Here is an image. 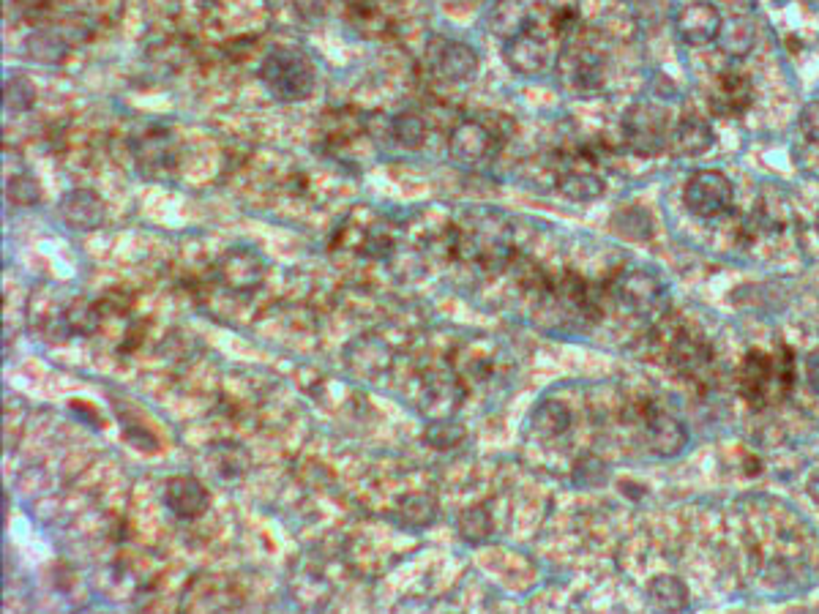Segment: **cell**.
<instances>
[{"label": "cell", "instance_id": "obj_1", "mask_svg": "<svg viewBox=\"0 0 819 614\" xmlns=\"http://www.w3.org/2000/svg\"><path fill=\"white\" fill-rule=\"evenodd\" d=\"M738 385L743 399L751 407H765V404L781 402L792 393L795 385V358L789 347H779L776 355L751 350L746 361L740 363Z\"/></svg>", "mask_w": 819, "mask_h": 614}, {"label": "cell", "instance_id": "obj_2", "mask_svg": "<svg viewBox=\"0 0 819 614\" xmlns=\"http://www.w3.org/2000/svg\"><path fill=\"white\" fill-rule=\"evenodd\" d=\"M257 77L265 85L268 96L282 104L306 101L317 85V71L312 58L295 47H273L260 63Z\"/></svg>", "mask_w": 819, "mask_h": 614}, {"label": "cell", "instance_id": "obj_3", "mask_svg": "<svg viewBox=\"0 0 819 614\" xmlns=\"http://www.w3.org/2000/svg\"><path fill=\"white\" fill-rule=\"evenodd\" d=\"M424 61L426 69L432 71L437 80L459 85V82H470L476 77L478 66H481V55H478L476 47H470L465 41L437 36V39L426 44Z\"/></svg>", "mask_w": 819, "mask_h": 614}, {"label": "cell", "instance_id": "obj_4", "mask_svg": "<svg viewBox=\"0 0 819 614\" xmlns=\"http://www.w3.org/2000/svg\"><path fill=\"white\" fill-rule=\"evenodd\" d=\"M623 137L628 151L637 156H656L667 145V115L656 104L637 101L623 118Z\"/></svg>", "mask_w": 819, "mask_h": 614}, {"label": "cell", "instance_id": "obj_5", "mask_svg": "<svg viewBox=\"0 0 819 614\" xmlns=\"http://www.w3.org/2000/svg\"><path fill=\"white\" fill-rule=\"evenodd\" d=\"M129 151L137 164V170L145 178H164L175 170L178 153H175V140L167 126H145L132 137Z\"/></svg>", "mask_w": 819, "mask_h": 614}, {"label": "cell", "instance_id": "obj_6", "mask_svg": "<svg viewBox=\"0 0 819 614\" xmlns=\"http://www.w3.org/2000/svg\"><path fill=\"white\" fill-rule=\"evenodd\" d=\"M497 148H500L497 131L476 118H465V121L456 123L451 129V137H448V153L462 167H484L486 162L495 159Z\"/></svg>", "mask_w": 819, "mask_h": 614}, {"label": "cell", "instance_id": "obj_7", "mask_svg": "<svg viewBox=\"0 0 819 614\" xmlns=\"http://www.w3.org/2000/svg\"><path fill=\"white\" fill-rule=\"evenodd\" d=\"M732 183L716 170H699L686 181L683 200L686 208L699 219H716L732 205Z\"/></svg>", "mask_w": 819, "mask_h": 614}, {"label": "cell", "instance_id": "obj_8", "mask_svg": "<svg viewBox=\"0 0 819 614\" xmlns=\"http://www.w3.org/2000/svg\"><path fill=\"white\" fill-rule=\"evenodd\" d=\"M216 279L233 292L257 290L265 279V262L249 246H235L216 262Z\"/></svg>", "mask_w": 819, "mask_h": 614}, {"label": "cell", "instance_id": "obj_9", "mask_svg": "<svg viewBox=\"0 0 819 614\" xmlns=\"http://www.w3.org/2000/svg\"><path fill=\"white\" fill-rule=\"evenodd\" d=\"M58 216L61 222L74 232H91L102 227L107 219V205L91 189H71L58 202Z\"/></svg>", "mask_w": 819, "mask_h": 614}, {"label": "cell", "instance_id": "obj_10", "mask_svg": "<svg viewBox=\"0 0 819 614\" xmlns=\"http://www.w3.org/2000/svg\"><path fill=\"white\" fill-rule=\"evenodd\" d=\"M503 55H506L508 66H511L516 74L536 77V74H541V71L546 69V63H549V44H546V39L541 33L533 31V22H530L525 31L516 33L514 39L506 41Z\"/></svg>", "mask_w": 819, "mask_h": 614}, {"label": "cell", "instance_id": "obj_11", "mask_svg": "<svg viewBox=\"0 0 819 614\" xmlns=\"http://www.w3.org/2000/svg\"><path fill=\"white\" fill-rule=\"evenodd\" d=\"M675 28H678L680 39L688 44H705V41L718 39L724 20H721L716 6H710L705 0H694V3L680 6L675 14Z\"/></svg>", "mask_w": 819, "mask_h": 614}, {"label": "cell", "instance_id": "obj_12", "mask_svg": "<svg viewBox=\"0 0 819 614\" xmlns=\"http://www.w3.org/2000/svg\"><path fill=\"white\" fill-rule=\"evenodd\" d=\"M667 358L680 374L699 377V374H705L710 369L713 353H710V344L699 333L680 328L667 342Z\"/></svg>", "mask_w": 819, "mask_h": 614}, {"label": "cell", "instance_id": "obj_13", "mask_svg": "<svg viewBox=\"0 0 819 614\" xmlns=\"http://www.w3.org/2000/svg\"><path fill=\"white\" fill-rule=\"evenodd\" d=\"M208 489L194 475H172L164 484V505L178 519H197L208 511Z\"/></svg>", "mask_w": 819, "mask_h": 614}, {"label": "cell", "instance_id": "obj_14", "mask_svg": "<svg viewBox=\"0 0 819 614\" xmlns=\"http://www.w3.org/2000/svg\"><path fill=\"white\" fill-rule=\"evenodd\" d=\"M708 101L713 112L724 115V118H732V115H743L749 110L751 101H754V85L746 74H724L718 77L716 85L710 88Z\"/></svg>", "mask_w": 819, "mask_h": 614}, {"label": "cell", "instance_id": "obj_15", "mask_svg": "<svg viewBox=\"0 0 819 614\" xmlns=\"http://www.w3.org/2000/svg\"><path fill=\"white\" fill-rule=\"evenodd\" d=\"M642 426H645V434H648L650 448L661 453V456H675V453L686 448V429L672 415H664L653 410V407H645Z\"/></svg>", "mask_w": 819, "mask_h": 614}, {"label": "cell", "instance_id": "obj_16", "mask_svg": "<svg viewBox=\"0 0 819 614\" xmlns=\"http://www.w3.org/2000/svg\"><path fill=\"white\" fill-rule=\"evenodd\" d=\"M560 74L568 88L577 93H593L601 88V61L593 52L566 50L560 58Z\"/></svg>", "mask_w": 819, "mask_h": 614}, {"label": "cell", "instance_id": "obj_17", "mask_svg": "<svg viewBox=\"0 0 819 614\" xmlns=\"http://www.w3.org/2000/svg\"><path fill=\"white\" fill-rule=\"evenodd\" d=\"M615 292L620 301H626L631 309L653 306L664 295V282L653 271H626L615 284Z\"/></svg>", "mask_w": 819, "mask_h": 614}, {"label": "cell", "instance_id": "obj_18", "mask_svg": "<svg viewBox=\"0 0 819 614\" xmlns=\"http://www.w3.org/2000/svg\"><path fill=\"white\" fill-rule=\"evenodd\" d=\"M462 385L454 377H432L421 396V410L429 418H451L462 404Z\"/></svg>", "mask_w": 819, "mask_h": 614}, {"label": "cell", "instance_id": "obj_19", "mask_svg": "<svg viewBox=\"0 0 819 614\" xmlns=\"http://www.w3.org/2000/svg\"><path fill=\"white\" fill-rule=\"evenodd\" d=\"M716 142L713 129L702 118H683L672 134V148L680 156H702Z\"/></svg>", "mask_w": 819, "mask_h": 614}, {"label": "cell", "instance_id": "obj_20", "mask_svg": "<svg viewBox=\"0 0 819 614\" xmlns=\"http://www.w3.org/2000/svg\"><path fill=\"white\" fill-rule=\"evenodd\" d=\"M394 522L410 530H424L437 522V503L426 494H407L399 500L394 511Z\"/></svg>", "mask_w": 819, "mask_h": 614}, {"label": "cell", "instance_id": "obj_21", "mask_svg": "<svg viewBox=\"0 0 819 614\" xmlns=\"http://www.w3.org/2000/svg\"><path fill=\"white\" fill-rule=\"evenodd\" d=\"M527 25H530V14L519 0H500L495 9L489 11V31L503 41L514 39Z\"/></svg>", "mask_w": 819, "mask_h": 614}, {"label": "cell", "instance_id": "obj_22", "mask_svg": "<svg viewBox=\"0 0 819 614\" xmlns=\"http://www.w3.org/2000/svg\"><path fill=\"white\" fill-rule=\"evenodd\" d=\"M69 52V39L61 31H36L25 41V55L36 63H61Z\"/></svg>", "mask_w": 819, "mask_h": 614}, {"label": "cell", "instance_id": "obj_23", "mask_svg": "<svg viewBox=\"0 0 819 614\" xmlns=\"http://www.w3.org/2000/svg\"><path fill=\"white\" fill-rule=\"evenodd\" d=\"M426 121L418 112L402 110L388 118V134L394 137L396 145H402L407 151H418L426 142Z\"/></svg>", "mask_w": 819, "mask_h": 614}, {"label": "cell", "instance_id": "obj_24", "mask_svg": "<svg viewBox=\"0 0 819 614\" xmlns=\"http://www.w3.org/2000/svg\"><path fill=\"white\" fill-rule=\"evenodd\" d=\"M648 598L650 604L664 612H683L688 606L686 584L680 582L678 576H656L648 584Z\"/></svg>", "mask_w": 819, "mask_h": 614}, {"label": "cell", "instance_id": "obj_25", "mask_svg": "<svg viewBox=\"0 0 819 614\" xmlns=\"http://www.w3.org/2000/svg\"><path fill=\"white\" fill-rule=\"evenodd\" d=\"M557 189L566 194L568 200L590 202L596 200V197H601V192H604V181L598 178L596 172L590 170H566L560 172V178H557Z\"/></svg>", "mask_w": 819, "mask_h": 614}, {"label": "cell", "instance_id": "obj_26", "mask_svg": "<svg viewBox=\"0 0 819 614\" xmlns=\"http://www.w3.org/2000/svg\"><path fill=\"white\" fill-rule=\"evenodd\" d=\"M347 363H350V369L358 374H380L383 369H388L391 366V353H388V347H385L383 342H375V339H364L361 342V350H355V347H350L347 350Z\"/></svg>", "mask_w": 819, "mask_h": 614}, {"label": "cell", "instance_id": "obj_27", "mask_svg": "<svg viewBox=\"0 0 819 614\" xmlns=\"http://www.w3.org/2000/svg\"><path fill=\"white\" fill-rule=\"evenodd\" d=\"M492 514L486 511L484 505H473V508H465L459 519H456V533L465 544L481 546L492 538Z\"/></svg>", "mask_w": 819, "mask_h": 614}, {"label": "cell", "instance_id": "obj_28", "mask_svg": "<svg viewBox=\"0 0 819 614\" xmlns=\"http://www.w3.org/2000/svg\"><path fill=\"white\" fill-rule=\"evenodd\" d=\"M467 440V432L462 423L454 418H432L424 429V443L432 445L435 451H456Z\"/></svg>", "mask_w": 819, "mask_h": 614}, {"label": "cell", "instance_id": "obj_29", "mask_svg": "<svg viewBox=\"0 0 819 614\" xmlns=\"http://www.w3.org/2000/svg\"><path fill=\"white\" fill-rule=\"evenodd\" d=\"M533 426H536L538 434H544V437H560V434H566L568 426H571V413H568V407L563 402L549 399V402H541L536 410H533Z\"/></svg>", "mask_w": 819, "mask_h": 614}, {"label": "cell", "instance_id": "obj_30", "mask_svg": "<svg viewBox=\"0 0 819 614\" xmlns=\"http://www.w3.org/2000/svg\"><path fill=\"white\" fill-rule=\"evenodd\" d=\"M721 39V50L732 55V58H743L749 55L754 47V22L751 20H732L727 28H721L718 33Z\"/></svg>", "mask_w": 819, "mask_h": 614}, {"label": "cell", "instance_id": "obj_31", "mask_svg": "<svg viewBox=\"0 0 819 614\" xmlns=\"http://www.w3.org/2000/svg\"><path fill=\"white\" fill-rule=\"evenodd\" d=\"M789 219H792V205H789L787 197L765 194V197L759 200L757 224H762L768 232H779L784 224H789Z\"/></svg>", "mask_w": 819, "mask_h": 614}, {"label": "cell", "instance_id": "obj_32", "mask_svg": "<svg viewBox=\"0 0 819 614\" xmlns=\"http://www.w3.org/2000/svg\"><path fill=\"white\" fill-rule=\"evenodd\" d=\"M36 104L33 82L22 74H11L3 88V107L9 112H28Z\"/></svg>", "mask_w": 819, "mask_h": 614}, {"label": "cell", "instance_id": "obj_33", "mask_svg": "<svg viewBox=\"0 0 819 614\" xmlns=\"http://www.w3.org/2000/svg\"><path fill=\"white\" fill-rule=\"evenodd\" d=\"M615 232L623 235V238H631V241H645L653 235V222L645 211L639 208H626V211L615 213Z\"/></svg>", "mask_w": 819, "mask_h": 614}, {"label": "cell", "instance_id": "obj_34", "mask_svg": "<svg viewBox=\"0 0 819 614\" xmlns=\"http://www.w3.org/2000/svg\"><path fill=\"white\" fill-rule=\"evenodd\" d=\"M6 192H9V200L14 202V205H22V208H31V205H39L41 202L39 181H36L33 175H28V172L11 175Z\"/></svg>", "mask_w": 819, "mask_h": 614}, {"label": "cell", "instance_id": "obj_35", "mask_svg": "<svg viewBox=\"0 0 819 614\" xmlns=\"http://www.w3.org/2000/svg\"><path fill=\"white\" fill-rule=\"evenodd\" d=\"M574 478H577V484H582V486L604 484V478H607V467H604L601 459H596V456H582V459L577 462V467H574Z\"/></svg>", "mask_w": 819, "mask_h": 614}, {"label": "cell", "instance_id": "obj_36", "mask_svg": "<svg viewBox=\"0 0 819 614\" xmlns=\"http://www.w3.org/2000/svg\"><path fill=\"white\" fill-rule=\"evenodd\" d=\"M800 129L809 140H819V101L806 104V110L800 112Z\"/></svg>", "mask_w": 819, "mask_h": 614}, {"label": "cell", "instance_id": "obj_37", "mask_svg": "<svg viewBox=\"0 0 819 614\" xmlns=\"http://www.w3.org/2000/svg\"><path fill=\"white\" fill-rule=\"evenodd\" d=\"M806 380H809L811 391L819 393V347L811 350L809 358H806Z\"/></svg>", "mask_w": 819, "mask_h": 614}, {"label": "cell", "instance_id": "obj_38", "mask_svg": "<svg viewBox=\"0 0 819 614\" xmlns=\"http://www.w3.org/2000/svg\"><path fill=\"white\" fill-rule=\"evenodd\" d=\"M809 494L814 497V503H819V470H814V475H811Z\"/></svg>", "mask_w": 819, "mask_h": 614}, {"label": "cell", "instance_id": "obj_39", "mask_svg": "<svg viewBox=\"0 0 819 614\" xmlns=\"http://www.w3.org/2000/svg\"><path fill=\"white\" fill-rule=\"evenodd\" d=\"M817 232H819V216H817Z\"/></svg>", "mask_w": 819, "mask_h": 614}]
</instances>
